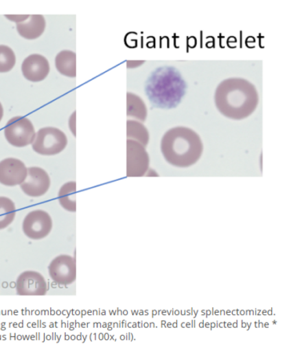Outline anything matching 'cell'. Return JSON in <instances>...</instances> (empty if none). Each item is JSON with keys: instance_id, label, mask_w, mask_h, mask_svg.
<instances>
[{"instance_id": "obj_22", "label": "cell", "mask_w": 304, "mask_h": 352, "mask_svg": "<svg viewBox=\"0 0 304 352\" xmlns=\"http://www.w3.org/2000/svg\"><path fill=\"white\" fill-rule=\"evenodd\" d=\"M3 114H4V110H3V104H1V102H0V122H1V120L3 118Z\"/></svg>"}, {"instance_id": "obj_3", "label": "cell", "mask_w": 304, "mask_h": 352, "mask_svg": "<svg viewBox=\"0 0 304 352\" xmlns=\"http://www.w3.org/2000/svg\"><path fill=\"white\" fill-rule=\"evenodd\" d=\"M203 150L200 137L191 129L178 126L163 137L161 151L167 162L176 167L186 168L196 164Z\"/></svg>"}, {"instance_id": "obj_8", "label": "cell", "mask_w": 304, "mask_h": 352, "mask_svg": "<svg viewBox=\"0 0 304 352\" xmlns=\"http://www.w3.org/2000/svg\"><path fill=\"white\" fill-rule=\"evenodd\" d=\"M49 276L55 283L69 285L76 280V263L75 258L69 255L55 257L49 264Z\"/></svg>"}, {"instance_id": "obj_5", "label": "cell", "mask_w": 304, "mask_h": 352, "mask_svg": "<svg viewBox=\"0 0 304 352\" xmlns=\"http://www.w3.org/2000/svg\"><path fill=\"white\" fill-rule=\"evenodd\" d=\"M4 135L11 146L22 148L32 144L36 131L29 118L18 116L11 118L5 124Z\"/></svg>"}, {"instance_id": "obj_7", "label": "cell", "mask_w": 304, "mask_h": 352, "mask_svg": "<svg viewBox=\"0 0 304 352\" xmlns=\"http://www.w3.org/2000/svg\"><path fill=\"white\" fill-rule=\"evenodd\" d=\"M126 175L128 177H140L145 175L149 166V156L141 143L135 140L126 142Z\"/></svg>"}, {"instance_id": "obj_11", "label": "cell", "mask_w": 304, "mask_h": 352, "mask_svg": "<svg viewBox=\"0 0 304 352\" xmlns=\"http://www.w3.org/2000/svg\"><path fill=\"white\" fill-rule=\"evenodd\" d=\"M27 175V168L23 162L8 157L0 162V184L5 186H20Z\"/></svg>"}, {"instance_id": "obj_2", "label": "cell", "mask_w": 304, "mask_h": 352, "mask_svg": "<svg viewBox=\"0 0 304 352\" xmlns=\"http://www.w3.org/2000/svg\"><path fill=\"white\" fill-rule=\"evenodd\" d=\"M186 88V82L178 69L172 66H163L148 77L145 92L154 107L169 109L178 106Z\"/></svg>"}, {"instance_id": "obj_1", "label": "cell", "mask_w": 304, "mask_h": 352, "mask_svg": "<svg viewBox=\"0 0 304 352\" xmlns=\"http://www.w3.org/2000/svg\"><path fill=\"white\" fill-rule=\"evenodd\" d=\"M215 102L225 117L242 120L250 116L258 106L259 96L255 87L243 79H229L218 86Z\"/></svg>"}, {"instance_id": "obj_13", "label": "cell", "mask_w": 304, "mask_h": 352, "mask_svg": "<svg viewBox=\"0 0 304 352\" xmlns=\"http://www.w3.org/2000/svg\"><path fill=\"white\" fill-rule=\"evenodd\" d=\"M47 22L41 14L30 15V18L21 23L16 24V31L25 40L33 41L40 38L45 32Z\"/></svg>"}, {"instance_id": "obj_21", "label": "cell", "mask_w": 304, "mask_h": 352, "mask_svg": "<svg viewBox=\"0 0 304 352\" xmlns=\"http://www.w3.org/2000/svg\"><path fill=\"white\" fill-rule=\"evenodd\" d=\"M69 129L73 135L76 136V112L70 116L69 120Z\"/></svg>"}, {"instance_id": "obj_10", "label": "cell", "mask_w": 304, "mask_h": 352, "mask_svg": "<svg viewBox=\"0 0 304 352\" xmlns=\"http://www.w3.org/2000/svg\"><path fill=\"white\" fill-rule=\"evenodd\" d=\"M16 294L19 296H45L47 283L40 273L26 271L21 273L16 280Z\"/></svg>"}, {"instance_id": "obj_20", "label": "cell", "mask_w": 304, "mask_h": 352, "mask_svg": "<svg viewBox=\"0 0 304 352\" xmlns=\"http://www.w3.org/2000/svg\"><path fill=\"white\" fill-rule=\"evenodd\" d=\"M5 16L10 21H14L16 24H19L29 19L30 15H5Z\"/></svg>"}, {"instance_id": "obj_18", "label": "cell", "mask_w": 304, "mask_h": 352, "mask_svg": "<svg viewBox=\"0 0 304 352\" xmlns=\"http://www.w3.org/2000/svg\"><path fill=\"white\" fill-rule=\"evenodd\" d=\"M14 202L7 197H0V230L9 227L16 217Z\"/></svg>"}, {"instance_id": "obj_9", "label": "cell", "mask_w": 304, "mask_h": 352, "mask_svg": "<svg viewBox=\"0 0 304 352\" xmlns=\"http://www.w3.org/2000/svg\"><path fill=\"white\" fill-rule=\"evenodd\" d=\"M51 185V180L46 170L40 167L27 168V175L21 189L27 196L40 197L45 195Z\"/></svg>"}, {"instance_id": "obj_14", "label": "cell", "mask_w": 304, "mask_h": 352, "mask_svg": "<svg viewBox=\"0 0 304 352\" xmlns=\"http://www.w3.org/2000/svg\"><path fill=\"white\" fill-rule=\"evenodd\" d=\"M55 66L59 73L69 78L76 76V54L69 50H64L55 58Z\"/></svg>"}, {"instance_id": "obj_12", "label": "cell", "mask_w": 304, "mask_h": 352, "mask_svg": "<svg viewBox=\"0 0 304 352\" xmlns=\"http://www.w3.org/2000/svg\"><path fill=\"white\" fill-rule=\"evenodd\" d=\"M51 71L49 60L40 54H32L22 63L21 72L27 80L41 82L47 78Z\"/></svg>"}, {"instance_id": "obj_17", "label": "cell", "mask_w": 304, "mask_h": 352, "mask_svg": "<svg viewBox=\"0 0 304 352\" xmlns=\"http://www.w3.org/2000/svg\"><path fill=\"white\" fill-rule=\"evenodd\" d=\"M127 139L135 140L146 146L149 140V134L145 125L137 120H128L126 122Z\"/></svg>"}, {"instance_id": "obj_6", "label": "cell", "mask_w": 304, "mask_h": 352, "mask_svg": "<svg viewBox=\"0 0 304 352\" xmlns=\"http://www.w3.org/2000/svg\"><path fill=\"white\" fill-rule=\"evenodd\" d=\"M53 229V220L49 214L41 209L27 213L22 223V230L32 240L47 238Z\"/></svg>"}, {"instance_id": "obj_19", "label": "cell", "mask_w": 304, "mask_h": 352, "mask_svg": "<svg viewBox=\"0 0 304 352\" xmlns=\"http://www.w3.org/2000/svg\"><path fill=\"white\" fill-rule=\"evenodd\" d=\"M16 64V55L8 46L0 45V73H8Z\"/></svg>"}, {"instance_id": "obj_4", "label": "cell", "mask_w": 304, "mask_h": 352, "mask_svg": "<svg viewBox=\"0 0 304 352\" xmlns=\"http://www.w3.org/2000/svg\"><path fill=\"white\" fill-rule=\"evenodd\" d=\"M68 146L65 132L54 126H46L36 132L32 150L42 156H54L62 153Z\"/></svg>"}, {"instance_id": "obj_16", "label": "cell", "mask_w": 304, "mask_h": 352, "mask_svg": "<svg viewBox=\"0 0 304 352\" xmlns=\"http://www.w3.org/2000/svg\"><path fill=\"white\" fill-rule=\"evenodd\" d=\"M126 114L130 118L145 121L148 111L146 104L142 99L134 93L126 94Z\"/></svg>"}, {"instance_id": "obj_15", "label": "cell", "mask_w": 304, "mask_h": 352, "mask_svg": "<svg viewBox=\"0 0 304 352\" xmlns=\"http://www.w3.org/2000/svg\"><path fill=\"white\" fill-rule=\"evenodd\" d=\"M76 190L75 181L68 182L60 187L58 195V201L66 211L76 212Z\"/></svg>"}]
</instances>
